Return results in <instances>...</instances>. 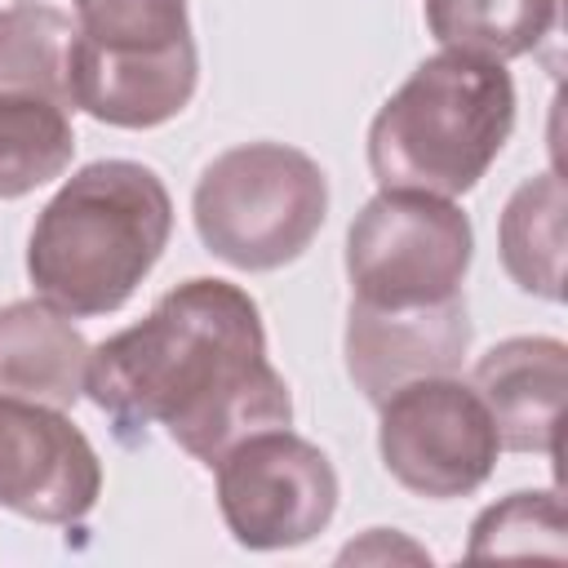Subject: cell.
Wrapping results in <instances>:
<instances>
[{"mask_svg":"<svg viewBox=\"0 0 568 568\" xmlns=\"http://www.w3.org/2000/svg\"><path fill=\"white\" fill-rule=\"evenodd\" d=\"M195 231L235 271H280L328 217L324 169L284 142H244L204 164L191 195Z\"/></svg>","mask_w":568,"mask_h":568,"instance_id":"277c9868","label":"cell"},{"mask_svg":"<svg viewBox=\"0 0 568 568\" xmlns=\"http://www.w3.org/2000/svg\"><path fill=\"white\" fill-rule=\"evenodd\" d=\"M564 213H568L564 178L537 173L515 186L497 226L506 275L524 293L546 302H564Z\"/></svg>","mask_w":568,"mask_h":568,"instance_id":"4fadbf2b","label":"cell"},{"mask_svg":"<svg viewBox=\"0 0 568 568\" xmlns=\"http://www.w3.org/2000/svg\"><path fill=\"white\" fill-rule=\"evenodd\" d=\"M217 510L244 550H288L337 515V470L328 453L288 426L257 430L217 462Z\"/></svg>","mask_w":568,"mask_h":568,"instance_id":"8992f818","label":"cell"},{"mask_svg":"<svg viewBox=\"0 0 568 568\" xmlns=\"http://www.w3.org/2000/svg\"><path fill=\"white\" fill-rule=\"evenodd\" d=\"M75 155L71 106L36 93H0V200L31 195Z\"/></svg>","mask_w":568,"mask_h":568,"instance_id":"9a60e30c","label":"cell"},{"mask_svg":"<svg viewBox=\"0 0 568 568\" xmlns=\"http://www.w3.org/2000/svg\"><path fill=\"white\" fill-rule=\"evenodd\" d=\"M89 342L44 297L0 306V395L71 408L84 395Z\"/></svg>","mask_w":568,"mask_h":568,"instance_id":"7c38bea8","label":"cell"},{"mask_svg":"<svg viewBox=\"0 0 568 568\" xmlns=\"http://www.w3.org/2000/svg\"><path fill=\"white\" fill-rule=\"evenodd\" d=\"M71 40L75 22L49 4L0 9V93H36L71 102Z\"/></svg>","mask_w":568,"mask_h":568,"instance_id":"2e32d148","label":"cell"},{"mask_svg":"<svg viewBox=\"0 0 568 568\" xmlns=\"http://www.w3.org/2000/svg\"><path fill=\"white\" fill-rule=\"evenodd\" d=\"M470 257V217L453 200L422 191H377L346 231L351 293L368 306H430L457 297Z\"/></svg>","mask_w":568,"mask_h":568,"instance_id":"5b68a950","label":"cell"},{"mask_svg":"<svg viewBox=\"0 0 568 568\" xmlns=\"http://www.w3.org/2000/svg\"><path fill=\"white\" fill-rule=\"evenodd\" d=\"M342 351L346 373L368 404H382L408 382L448 377L470 351L466 293L430 306H368L351 297Z\"/></svg>","mask_w":568,"mask_h":568,"instance_id":"9c48e42d","label":"cell"},{"mask_svg":"<svg viewBox=\"0 0 568 568\" xmlns=\"http://www.w3.org/2000/svg\"><path fill=\"white\" fill-rule=\"evenodd\" d=\"M84 390L120 444H146L151 426H164L204 466L240 439L293 422L288 382L266 359L257 302L209 275L169 288L146 320L98 342Z\"/></svg>","mask_w":568,"mask_h":568,"instance_id":"6da1fadb","label":"cell"},{"mask_svg":"<svg viewBox=\"0 0 568 568\" xmlns=\"http://www.w3.org/2000/svg\"><path fill=\"white\" fill-rule=\"evenodd\" d=\"M200 84L195 36L169 44L71 40V102L111 129H155L186 111Z\"/></svg>","mask_w":568,"mask_h":568,"instance_id":"30bf717a","label":"cell"},{"mask_svg":"<svg viewBox=\"0 0 568 568\" xmlns=\"http://www.w3.org/2000/svg\"><path fill=\"white\" fill-rule=\"evenodd\" d=\"M102 497L89 435L49 404L0 395V506L36 524H80Z\"/></svg>","mask_w":568,"mask_h":568,"instance_id":"ba28073f","label":"cell"},{"mask_svg":"<svg viewBox=\"0 0 568 568\" xmlns=\"http://www.w3.org/2000/svg\"><path fill=\"white\" fill-rule=\"evenodd\" d=\"M173 235V200L138 160H93L40 209L27 240L36 297L71 320L120 311Z\"/></svg>","mask_w":568,"mask_h":568,"instance_id":"7a4b0ae2","label":"cell"},{"mask_svg":"<svg viewBox=\"0 0 568 568\" xmlns=\"http://www.w3.org/2000/svg\"><path fill=\"white\" fill-rule=\"evenodd\" d=\"M377 408V453L395 484L430 501L470 497L488 484L501 444L475 386L453 373L422 377L386 395Z\"/></svg>","mask_w":568,"mask_h":568,"instance_id":"52a82bcc","label":"cell"},{"mask_svg":"<svg viewBox=\"0 0 568 568\" xmlns=\"http://www.w3.org/2000/svg\"><path fill=\"white\" fill-rule=\"evenodd\" d=\"M470 386L484 399L501 448L555 457L559 408L568 386V346L559 337L497 342L488 355H479Z\"/></svg>","mask_w":568,"mask_h":568,"instance_id":"8fae6325","label":"cell"},{"mask_svg":"<svg viewBox=\"0 0 568 568\" xmlns=\"http://www.w3.org/2000/svg\"><path fill=\"white\" fill-rule=\"evenodd\" d=\"M426 27L453 53L510 62L559 27V0H426Z\"/></svg>","mask_w":568,"mask_h":568,"instance_id":"5bb4252c","label":"cell"},{"mask_svg":"<svg viewBox=\"0 0 568 568\" xmlns=\"http://www.w3.org/2000/svg\"><path fill=\"white\" fill-rule=\"evenodd\" d=\"M515 129V80L506 62L470 53L426 58L373 115L368 169L382 191L466 195Z\"/></svg>","mask_w":568,"mask_h":568,"instance_id":"3957f363","label":"cell"},{"mask_svg":"<svg viewBox=\"0 0 568 568\" xmlns=\"http://www.w3.org/2000/svg\"><path fill=\"white\" fill-rule=\"evenodd\" d=\"M470 559L493 555H564L559 493H510L470 524Z\"/></svg>","mask_w":568,"mask_h":568,"instance_id":"e0dca14e","label":"cell"}]
</instances>
